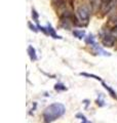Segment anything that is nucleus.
<instances>
[{"label":"nucleus","instance_id":"13","mask_svg":"<svg viewBox=\"0 0 117 123\" xmlns=\"http://www.w3.org/2000/svg\"><path fill=\"white\" fill-rule=\"evenodd\" d=\"M32 18H33V20L38 23V13H37V11L35 10V9H32Z\"/></svg>","mask_w":117,"mask_h":123},{"label":"nucleus","instance_id":"2","mask_svg":"<svg viewBox=\"0 0 117 123\" xmlns=\"http://www.w3.org/2000/svg\"><path fill=\"white\" fill-rule=\"evenodd\" d=\"M77 14L79 18L83 22H87L89 18V15H91V9L87 5H80L77 9Z\"/></svg>","mask_w":117,"mask_h":123},{"label":"nucleus","instance_id":"11","mask_svg":"<svg viewBox=\"0 0 117 123\" xmlns=\"http://www.w3.org/2000/svg\"><path fill=\"white\" fill-rule=\"evenodd\" d=\"M85 42H86L87 44H91V46L93 44H96V41H95V37H93L92 35H89L86 37V39H85Z\"/></svg>","mask_w":117,"mask_h":123},{"label":"nucleus","instance_id":"8","mask_svg":"<svg viewBox=\"0 0 117 123\" xmlns=\"http://www.w3.org/2000/svg\"><path fill=\"white\" fill-rule=\"evenodd\" d=\"M73 35L76 38H78V39H82V38H84V36H85V32L83 30H74Z\"/></svg>","mask_w":117,"mask_h":123},{"label":"nucleus","instance_id":"6","mask_svg":"<svg viewBox=\"0 0 117 123\" xmlns=\"http://www.w3.org/2000/svg\"><path fill=\"white\" fill-rule=\"evenodd\" d=\"M102 85L104 86V88H105V89H106V90L109 92V94H110L112 98H116V99H117V94H116V92H115L114 90H113L112 88H111L110 86L108 85V84H106L105 82H103V81H102Z\"/></svg>","mask_w":117,"mask_h":123},{"label":"nucleus","instance_id":"9","mask_svg":"<svg viewBox=\"0 0 117 123\" xmlns=\"http://www.w3.org/2000/svg\"><path fill=\"white\" fill-rule=\"evenodd\" d=\"M80 75H81V76H84V77H88V78H93V79L98 80V81H101V82H102V78H101V77H99V76H97V75L88 74V73H80Z\"/></svg>","mask_w":117,"mask_h":123},{"label":"nucleus","instance_id":"18","mask_svg":"<svg viewBox=\"0 0 117 123\" xmlns=\"http://www.w3.org/2000/svg\"><path fill=\"white\" fill-rule=\"evenodd\" d=\"M112 20H113V22H117V14L114 15V17L112 18Z\"/></svg>","mask_w":117,"mask_h":123},{"label":"nucleus","instance_id":"3","mask_svg":"<svg viewBox=\"0 0 117 123\" xmlns=\"http://www.w3.org/2000/svg\"><path fill=\"white\" fill-rule=\"evenodd\" d=\"M115 41H116V39L114 37H112L109 33H107L106 35L104 36V38H103V44H104V46H109V47H111V46H113V44L115 43Z\"/></svg>","mask_w":117,"mask_h":123},{"label":"nucleus","instance_id":"17","mask_svg":"<svg viewBox=\"0 0 117 123\" xmlns=\"http://www.w3.org/2000/svg\"><path fill=\"white\" fill-rule=\"evenodd\" d=\"M28 25H29V27H30V29L32 30V31H34V32H37V31H38V30L36 29V27H35V26H33L32 24H31V23H29Z\"/></svg>","mask_w":117,"mask_h":123},{"label":"nucleus","instance_id":"12","mask_svg":"<svg viewBox=\"0 0 117 123\" xmlns=\"http://www.w3.org/2000/svg\"><path fill=\"white\" fill-rule=\"evenodd\" d=\"M108 33L110 34L112 37H114L115 39H117V27H114V28H112Z\"/></svg>","mask_w":117,"mask_h":123},{"label":"nucleus","instance_id":"1","mask_svg":"<svg viewBox=\"0 0 117 123\" xmlns=\"http://www.w3.org/2000/svg\"><path fill=\"white\" fill-rule=\"evenodd\" d=\"M66 112V108L63 104L61 103H53L52 105L45 108L43 111V121L44 123H52L54 120H57L62 117Z\"/></svg>","mask_w":117,"mask_h":123},{"label":"nucleus","instance_id":"5","mask_svg":"<svg viewBox=\"0 0 117 123\" xmlns=\"http://www.w3.org/2000/svg\"><path fill=\"white\" fill-rule=\"evenodd\" d=\"M47 33L49 34V36L50 37H52V38H54V39H61V36H58V34L56 33V31H54V29L52 28V26L49 24H47Z\"/></svg>","mask_w":117,"mask_h":123},{"label":"nucleus","instance_id":"16","mask_svg":"<svg viewBox=\"0 0 117 123\" xmlns=\"http://www.w3.org/2000/svg\"><path fill=\"white\" fill-rule=\"evenodd\" d=\"M96 103H97V105L99 106V107H103V106H105V104H104V101H103V99L98 98L97 101H96Z\"/></svg>","mask_w":117,"mask_h":123},{"label":"nucleus","instance_id":"10","mask_svg":"<svg viewBox=\"0 0 117 123\" xmlns=\"http://www.w3.org/2000/svg\"><path fill=\"white\" fill-rule=\"evenodd\" d=\"M54 89L57 91H65V90H67V87H66L63 83H57L56 85H54Z\"/></svg>","mask_w":117,"mask_h":123},{"label":"nucleus","instance_id":"4","mask_svg":"<svg viewBox=\"0 0 117 123\" xmlns=\"http://www.w3.org/2000/svg\"><path fill=\"white\" fill-rule=\"evenodd\" d=\"M28 55L30 56V60L32 62H35L37 61V55H36V50H35V48L33 47L32 45H29L28 46Z\"/></svg>","mask_w":117,"mask_h":123},{"label":"nucleus","instance_id":"15","mask_svg":"<svg viewBox=\"0 0 117 123\" xmlns=\"http://www.w3.org/2000/svg\"><path fill=\"white\" fill-rule=\"evenodd\" d=\"M76 117H77V118H80L81 120H82V122H81V123H87L86 118H85V116H84L83 114H77V115H76Z\"/></svg>","mask_w":117,"mask_h":123},{"label":"nucleus","instance_id":"7","mask_svg":"<svg viewBox=\"0 0 117 123\" xmlns=\"http://www.w3.org/2000/svg\"><path fill=\"white\" fill-rule=\"evenodd\" d=\"M89 3L92 9H98L102 7V0H89Z\"/></svg>","mask_w":117,"mask_h":123},{"label":"nucleus","instance_id":"14","mask_svg":"<svg viewBox=\"0 0 117 123\" xmlns=\"http://www.w3.org/2000/svg\"><path fill=\"white\" fill-rule=\"evenodd\" d=\"M112 0H102V7L103 8H105V7H107L110 5V3H111Z\"/></svg>","mask_w":117,"mask_h":123}]
</instances>
